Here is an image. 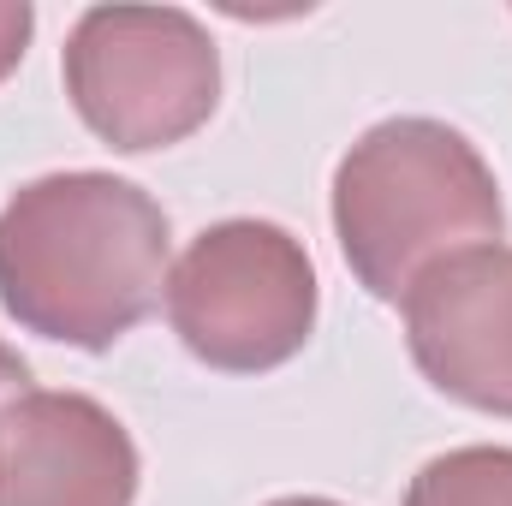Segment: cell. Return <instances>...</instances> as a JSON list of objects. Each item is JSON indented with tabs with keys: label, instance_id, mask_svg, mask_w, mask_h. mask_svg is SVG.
Returning a JSON list of instances; mask_svg holds the SVG:
<instances>
[{
	"label": "cell",
	"instance_id": "cell-1",
	"mask_svg": "<svg viewBox=\"0 0 512 506\" xmlns=\"http://www.w3.org/2000/svg\"><path fill=\"white\" fill-rule=\"evenodd\" d=\"M167 209L102 167H66L0 203V310L54 346L108 352L161 304Z\"/></svg>",
	"mask_w": 512,
	"mask_h": 506
},
{
	"label": "cell",
	"instance_id": "cell-2",
	"mask_svg": "<svg viewBox=\"0 0 512 506\" xmlns=\"http://www.w3.org/2000/svg\"><path fill=\"white\" fill-rule=\"evenodd\" d=\"M328 209L352 280L382 304H405L447 256L507 239L495 167L459 126L429 114H393L364 131L334 167Z\"/></svg>",
	"mask_w": 512,
	"mask_h": 506
},
{
	"label": "cell",
	"instance_id": "cell-3",
	"mask_svg": "<svg viewBox=\"0 0 512 506\" xmlns=\"http://www.w3.org/2000/svg\"><path fill=\"white\" fill-rule=\"evenodd\" d=\"M60 78L78 120L108 149L149 155L209 126L221 48L185 6H90L60 48Z\"/></svg>",
	"mask_w": 512,
	"mask_h": 506
},
{
	"label": "cell",
	"instance_id": "cell-4",
	"mask_svg": "<svg viewBox=\"0 0 512 506\" xmlns=\"http://www.w3.org/2000/svg\"><path fill=\"white\" fill-rule=\"evenodd\" d=\"M316 262L298 233L262 215L203 227L167 274V322L179 346L221 376H268L316 334Z\"/></svg>",
	"mask_w": 512,
	"mask_h": 506
},
{
	"label": "cell",
	"instance_id": "cell-5",
	"mask_svg": "<svg viewBox=\"0 0 512 506\" xmlns=\"http://www.w3.org/2000/svg\"><path fill=\"white\" fill-rule=\"evenodd\" d=\"M417 376L465 411L512 417V245L447 256L405 292Z\"/></svg>",
	"mask_w": 512,
	"mask_h": 506
},
{
	"label": "cell",
	"instance_id": "cell-6",
	"mask_svg": "<svg viewBox=\"0 0 512 506\" xmlns=\"http://www.w3.org/2000/svg\"><path fill=\"white\" fill-rule=\"evenodd\" d=\"M143 459L90 393L30 387L0 411V506H131Z\"/></svg>",
	"mask_w": 512,
	"mask_h": 506
},
{
	"label": "cell",
	"instance_id": "cell-7",
	"mask_svg": "<svg viewBox=\"0 0 512 506\" xmlns=\"http://www.w3.org/2000/svg\"><path fill=\"white\" fill-rule=\"evenodd\" d=\"M405 506H512V447L471 441L435 453L411 477Z\"/></svg>",
	"mask_w": 512,
	"mask_h": 506
},
{
	"label": "cell",
	"instance_id": "cell-8",
	"mask_svg": "<svg viewBox=\"0 0 512 506\" xmlns=\"http://www.w3.org/2000/svg\"><path fill=\"white\" fill-rule=\"evenodd\" d=\"M30 36H36V6L30 0H0V84L18 72Z\"/></svg>",
	"mask_w": 512,
	"mask_h": 506
},
{
	"label": "cell",
	"instance_id": "cell-9",
	"mask_svg": "<svg viewBox=\"0 0 512 506\" xmlns=\"http://www.w3.org/2000/svg\"><path fill=\"white\" fill-rule=\"evenodd\" d=\"M24 393H30V364L0 340V411H6L12 399H24Z\"/></svg>",
	"mask_w": 512,
	"mask_h": 506
},
{
	"label": "cell",
	"instance_id": "cell-10",
	"mask_svg": "<svg viewBox=\"0 0 512 506\" xmlns=\"http://www.w3.org/2000/svg\"><path fill=\"white\" fill-rule=\"evenodd\" d=\"M268 506H346V501H328V495H280V501Z\"/></svg>",
	"mask_w": 512,
	"mask_h": 506
}]
</instances>
